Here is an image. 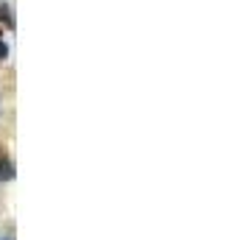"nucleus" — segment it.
Segmentation results:
<instances>
[{
    "label": "nucleus",
    "instance_id": "obj_1",
    "mask_svg": "<svg viewBox=\"0 0 249 240\" xmlns=\"http://www.w3.org/2000/svg\"><path fill=\"white\" fill-rule=\"evenodd\" d=\"M0 179H6V182L14 179V165L9 160H0Z\"/></svg>",
    "mask_w": 249,
    "mask_h": 240
},
{
    "label": "nucleus",
    "instance_id": "obj_2",
    "mask_svg": "<svg viewBox=\"0 0 249 240\" xmlns=\"http://www.w3.org/2000/svg\"><path fill=\"white\" fill-rule=\"evenodd\" d=\"M9 56V45H6V42H0V59H6Z\"/></svg>",
    "mask_w": 249,
    "mask_h": 240
}]
</instances>
